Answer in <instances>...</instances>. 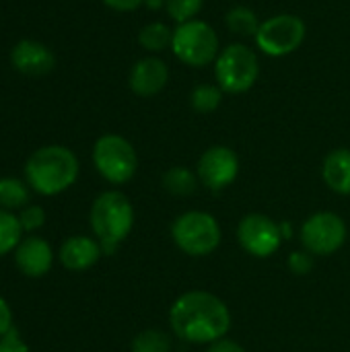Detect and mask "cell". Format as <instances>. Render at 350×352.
Listing matches in <instances>:
<instances>
[{
  "label": "cell",
  "instance_id": "17",
  "mask_svg": "<svg viewBox=\"0 0 350 352\" xmlns=\"http://www.w3.org/2000/svg\"><path fill=\"white\" fill-rule=\"evenodd\" d=\"M171 41H173V29L163 21L146 23L138 33V43L151 54H159L171 47Z\"/></svg>",
  "mask_w": 350,
  "mask_h": 352
},
{
  "label": "cell",
  "instance_id": "13",
  "mask_svg": "<svg viewBox=\"0 0 350 352\" xmlns=\"http://www.w3.org/2000/svg\"><path fill=\"white\" fill-rule=\"evenodd\" d=\"M54 262L52 248L45 239L41 237H23L21 243L14 250V264L17 268L31 278H39L50 272Z\"/></svg>",
  "mask_w": 350,
  "mask_h": 352
},
{
  "label": "cell",
  "instance_id": "7",
  "mask_svg": "<svg viewBox=\"0 0 350 352\" xmlns=\"http://www.w3.org/2000/svg\"><path fill=\"white\" fill-rule=\"evenodd\" d=\"M307 27L297 14H274L260 23L256 33V45L270 58H283L293 54L305 41Z\"/></svg>",
  "mask_w": 350,
  "mask_h": 352
},
{
  "label": "cell",
  "instance_id": "18",
  "mask_svg": "<svg viewBox=\"0 0 350 352\" xmlns=\"http://www.w3.org/2000/svg\"><path fill=\"white\" fill-rule=\"evenodd\" d=\"M225 23L227 29L239 37H256L262 21H258V14L250 6H233L225 14Z\"/></svg>",
  "mask_w": 350,
  "mask_h": 352
},
{
  "label": "cell",
  "instance_id": "23",
  "mask_svg": "<svg viewBox=\"0 0 350 352\" xmlns=\"http://www.w3.org/2000/svg\"><path fill=\"white\" fill-rule=\"evenodd\" d=\"M171 342L165 332L161 330H144L140 332L134 342H132V352H169Z\"/></svg>",
  "mask_w": 350,
  "mask_h": 352
},
{
  "label": "cell",
  "instance_id": "8",
  "mask_svg": "<svg viewBox=\"0 0 350 352\" xmlns=\"http://www.w3.org/2000/svg\"><path fill=\"white\" fill-rule=\"evenodd\" d=\"M93 163L109 184H126L136 173L138 157L124 136L105 134L93 146Z\"/></svg>",
  "mask_w": 350,
  "mask_h": 352
},
{
  "label": "cell",
  "instance_id": "31",
  "mask_svg": "<svg viewBox=\"0 0 350 352\" xmlns=\"http://www.w3.org/2000/svg\"><path fill=\"white\" fill-rule=\"evenodd\" d=\"M165 2H167V0H144V4H146L151 10H159V8H163V6H165Z\"/></svg>",
  "mask_w": 350,
  "mask_h": 352
},
{
  "label": "cell",
  "instance_id": "2",
  "mask_svg": "<svg viewBox=\"0 0 350 352\" xmlns=\"http://www.w3.org/2000/svg\"><path fill=\"white\" fill-rule=\"evenodd\" d=\"M25 177L29 188L41 196H56L68 190L78 177V159L76 155L60 144H50L35 151L27 165Z\"/></svg>",
  "mask_w": 350,
  "mask_h": 352
},
{
  "label": "cell",
  "instance_id": "4",
  "mask_svg": "<svg viewBox=\"0 0 350 352\" xmlns=\"http://www.w3.org/2000/svg\"><path fill=\"white\" fill-rule=\"evenodd\" d=\"M217 85L223 93L241 95L250 91L260 76V62L256 52L245 43H231L215 60Z\"/></svg>",
  "mask_w": 350,
  "mask_h": 352
},
{
  "label": "cell",
  "instance_id": "24",
  "mask_svg": "<svg viewBox=\"0 0 350 352\" xmlns=\"http://www.w3.org/2000/svg\"><path fill=\"white\" fill-rule=\"evenodd\" d=\"M204 6V0H167L165 2V8H167V14L179 25V23H188V21H194L196 14L202 10Z\"/></svg>",
  "mask_w": 350,
  "mask_h": 352
},
{
  "label": "cell",
  "instance_id": "5",
  "mask_svg": "<svg viewBox=\"0 0 350 352\" xmlns=\"http://www.w3.org/2000/svg\"><path fill=\"white\" fill-rule=\"evenodd\" d=\"M171 50L177 60L192 68H202L217 60L219 52V35L206 21L194 19L188 23H179L173 29Z\"/></svg>",
  "mask_w": 350,
  "mask_h": 352
},
{
  "label": "cell",
  "instance_id": "3",
  "mask_svg": "<svg viewBox=\"0 0 350 352\" xmlns=\"http://www.w3.org/2000/svg\"><path fill=\"white\" fill-rule=\"evenodd\" d=\"M134 225V210L122 192H103L91 208V227L103 254H113Z\"/></svg>",
  "mask_w": 350,
  "mask_h": 352
},
{
  "label": "cell",
  "instance_id": "25",
  "mask_svg": "<svg viewBox=\"0 0 350 352\" xmlns=\"http://www.w3.org/2000/svg\"><path fill=\"white\" fill-rule=\"evenodd\" d=\"M19 221H21L23 231H37L45 223V212L41 206H25L21 208Z\"/></svg>",
  "mask_w": 350,
  "mask_h": 352
},
{
  "label": "cell",
  "instance_id": "28",
  "mask_svg": "<svg viewBox=\"0 0 350 352\" xmlns=\"http://www.w3.org/2000/svg\"><path fill=\"white\" fill-rule=\"evenodd\" d=\"M103 2L118 12H130V10H136L138 6L144 4V0H103Z\"/></svg>",
  "mask_w": 350,
  "mask_h": 352
},
{
  "label": "cell",
  "instance_id": "29",
  "mask_svg": "<svg viewBox=\"0 0 350 352\" xmlns=\"http://www.w3.org/2000/svg\"><path fill=\"white\" fill-rule=\"evenodd\" d=\"M12 328V311L8 303L0 297V336H4Z\"/></svg>",
  "mask_w": 350,
  "mask_h": 352
},
{
  "label": "cell",
  "instance_id": "30",
  "mask_svg": "<svg viewBox=\"0 0 350 352\" xmlns=\"http://www.w3.org/2000/svg\"><path fill=\"white\" fill-rule=\"evenodd\" d=\"M206 352H245V351H243L237 342L221 338V340L212 342V344H210V349H208Z\"/></svg>",
  "mask_w": 350,
  "mask_h": 352
},
{
  "label": "cell",
  "instance_id": "22",
  "mask_svg": "<svg viewBox=\"0 0 350 352\" xmlns=\"http://www.w3.org/2000/svg\"><path fill=\"white\" fill-rule=\"evenodd\" d=\"M223 101V91L219 85H198L190 93V105L198 113H210L219 109Z\"/></svg>",
  "mask_w": 350,
  "mask_h": 352
},
{
  "label": "cell",
  "instance_id": "16",
  "mask_svg": "<svg viewBox=\"0 0 350 352\" xmlns=\"http://www.w3.org/2000/svg\"><path fill=\"white\" fill-rule=\"evenodd\" d=\"M324 182L328 184L330 190L338 194H350V151L349 148H338L332 151L326 161H324Z\"/></svg>",
  "mask_w": 350,
  "mask_h": 352
},
{
  "label": "cell",
  "instance_id": "1",
  "mask_svg": "<svg viewBox=\"0 0 350 352\" xmlns=\"http://www.w3.org/2000/svg\"><path fill=\"white\" fill-rule=\"evenodd\" d=\"M169 322L182 340L212 344L229 332L231 314L217 295L192 291L175 299L169 309Z\"/></svg>",
  "mask_w": 350,
  "mask_h": 352
},
{
  "label": "cell",
  "instance_id": "14",
  "mask_svg": "<svg viewBox=\"0 0 350 352\" xmlns=\"http://www.w3.org/2000/svg\"><path fill=\"white\" fill-rule=\"evenodd\" d=\"M10 60H12V64H14V68L19 72L29 74V76L47 74L56 64L54 54L43 43L33 41V39L19 41L10 52Z\"/></svg>",
  "mask_w": 350,
  "mask_h": 352
},
{
  "label": "cell",
  "instance_id": "20",
  "mask_svg": "<svg viewBox=\"0 0 350 352\" xmlns=\"http://www.w3.org/2000/svg\"><path fill=\"white\" fill-rule=\"evenodd\" d=\"M163 186L175 196H190L196 192L198 173H192L188 167H173L163 175Z\"/></svg>",
  "mask_w": 350,
  "mask_h": 352
},
{
  "label": "cell",
  "instance_id": "19",
  "mask_svg": "<svg viewBox=\"0 0 350 352\" xmlns=\"http://www.w3.org/2000/svg\"><path fill=\"white\" fill-rule=\"evenodd\" d=\"M29 200V190L27 184L17 179V177H2L0 179V208L4 210H17L25 208Z\"/></svg>",
  "mask_w": 350,
  "mask_h": 352
},
{
  "label": "cell",
  "instance_id": "12",
  "mask_svg": "<svg viewBox=\"0 0 350 352\" xmlns=\"http://www.w3.org/2000/svg\"><path fill=\"white\" fill-rule=\"evenodd\" d=\"M169 80V66L157 58V56H146L140 58L128 76V85L134 95L138 97H155L159 95Z\"/></svg>",
  "mask_w": 350,
  "mask_h": 352
},
{
  "label": "cell",
  "instance_id": "21",
  "mask_svg": "<svg viewBox=\"0 0 350 352\" xmlns=\"http://www.w3.org/2000/svg\"><path fill=\"white\" fill-rule=\"evenodd\" d=\"M23 227L19 217H14L10 210L0 208V256H6L8 252L17 250L21 243Z\"/></svg>",
  "mask_w": 350,
  "mask_h": 352
},
{
  "label": "cell",
  "instance_id": "26",
  "mask_svg": "<svg viewBox=\"0 0 350 352\" xmlns=\"http://www.w3.org/2000/svg\"><path fill=\"white\" fill-rule=\"evenodd\" d=\"M0 352H31L29 346L21 340L17 328H10L4 336H0Z\"/></svg>",
  "mask_w": 350,
  "mask_h": 352
},
{
  "label": "cell",
  "instance_id": "9",
  "mask_svg": "<svg viewBox=\"0 0 350 352\" xmlns=\"http://www.w3.org/2000/svg\"><path fill=\"white\" fill-rule=\"evenodd\" d=\"M347 239V225L334 212L311 214L301 227V241L309 254L330 256L342 248Z\"/></svg>",
  "mask_w": 350,
  "mask_h": 352
},
{
  "label": "cell",
  "instance_id": "15",
  "mask_svg": "<svg viewBox=\"0 0 350 352\" xmlns=\"http://www.w3.org/2000/svg\"><path fill=\"white\" fill-rule=\"evenodd\" d=\"M101 254H103V250H101L99 241L85 237V235H76L62 243L60 262L64 268H68L72 272H83V270L91 268L101 258Z\"/></svg>",
  "mask_w": 350,
  "mask_h": 352
},
{
  "label": "cell",
  "instance_id": "27",
  "mask_svg": "<svg viewBox=\"0 0 350 352\" xmlns=\"http://www.w3.org/2000/svg\"><path fill=\"white\" fill-rule=\"evenodd\" d=\"M314 266V258L309 252H293L289 258V268L295 274H307Z\"/></svg>",
  "mask_w": 350,
  "mask_h": 352
},
{
  "label": "cell",
  "instance_id": "11",
  "mask_svg": "<svg viewBox=\"0 0 350 352\" xmlns=\"http://www.w3.org/2000/svg\"><path fill=\"white\" fill-rule=\"evenodd\" d=\"M198 179L208 190H225L239 173V159L229 146H210L198 161Z\"/></svg>",
  "mask_w": 350,
  "mask_h": 352
},
{
  "label": "cell",
  "instance_id": "10",
  "mask_svg": "<svg viewBox=\"0 0 350 352\" xmlns=\"http://www.w3.org/2000/svg\"><path fill=\"white\" fill-rule=\"evenodd\" d=\"M237 237L248 254L256 258H268L281 248L283 231L266 214H248L237 227Z\"/></svg>",
  "mask_w": 350,
  "mask_h": 352
},
{
  "label": "cell",
  "instance_id": "6",
  "mask_svg": "<svg viewBox=\"0 0 350 352\" xmlns=\"http://www.w3.org/2000/svg\"><path fill=\"white\" fill-rule=\"evenodd\" d=\"M171 233L177 248L188 256H208L221 243V227L217 219L200 210L177 217Z\"/></svg>",
  "mask_w": 350,
  "mask_h": 352
}]
</instances>
